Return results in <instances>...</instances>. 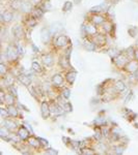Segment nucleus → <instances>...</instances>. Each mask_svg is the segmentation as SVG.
Returning <instances> with one entry per match:
<instances>
[{"instance_id":"nucleus-1","label":"nucleus","mask_w":138,"mask_h":155,"mask_svg":"<svg viewBox=\"0 0 138 155\" xmlns=\"http://www.w3.org/2000/svg\"><path fill=\"white\" fill-rule=\"evenodd\" d=\"M67 36H64V35H59V36H57L56 38H55V45H56L57 47H64V46H66V45L67 44Z\"/></svg>"},{"instance_id":"nucleus-2","label":"nucleus","mask_w":138,"mask_h":155,"mask_svg":"<svg viewBox=\"0 0 138 155\" xmlns=\"http://www.w3.org/2000/svg\"><path fill=\"white\" fill-rule=\"evenodd\" d=\"M18 49L17 48H14V47H9V50H7V59H11V60H14L17 58L18 56Z\"/></svg>"},{"instance_id":"nucleus-3","label":"nucleus","mask_w":138,"mask_h":155,"mask_svg":"<svg viewBox=\"0 0 138 155\" xmlns=\"http://www.w3.org/2000/svg\"><path fill=\"white\" fill-rule=\"evenodd\" d=\"M42 33V41L45 42V44H47L49 41H50V36H51V31H50V29L48 28H44L41 31Z\"/></svg>"},{"instance_id":"nucleus-4","label":"nucleus","mask_w":138,"mask_h":155,"mask_svg":"<svg viewBox=\"0 0 138 155\" xmlns=\"http://www.w3.org/2000/svg\"><path fill=\"white\" fill-rule=\"evenodd\" d=\"M126 69L130 72H135L138 71V62L137 61H130L126 65Z\"/></svg>"},{"instance_id":"nucleus-5","label":"nucleus","mask_w":138,"mask_h":155,"mask_svg":"<svg viewBox=\"0 0 138 155\" xmlns=\"http://www.w3.org/2000/svg\"><path fill=\"white\" fill-rule=\"evenodd\" d=\"M42 114H43V116H44V118H47V117H49V115H50V107H49L48 102L44 101L42 104Z\"/></svg>"},{"instance_id":"nucleus-6","label":"nucleus","mask_w":138,"mask_h":155,"mask_svg":"<svg viewBox=\"0 0 138 155\" xmlns=\"http://www.w3.org/2000/svg\"><path fill=\"white\" fill-rule=\"evenodd\" d=\"M18 134H19V137H21L22 140H25V139H27V137H29V132H28V130H27L26 128H25V126L20 127L19 131H18Z\"/></svg>"},{"instance_id":"nucleus-7","label":"nucleus","mask_w":138,"mask_h":155,"mask_svg":"<svg viewBox=\"0 0 138 155\" xmlns=\"http://www.w3.org/2000/svg\"><path fill=\"white\" fill-rule=\"evenodd\" d=\"M85 31H86V33L89 34V35H96L97 34V28L91 24H88L85 26Z\"/></svg>"},{"instance_id":"nucleus-8","label":"nucleus","mask_w":138,"mask_h":155,"mask_svg":"<svg viewBox=\"0 0 138 155\" xmlns=\"http://www.w3.org/2000/svg\"><path fill=\"white\" fill-rule=\"evenodd\" d=\"M126 62H127V58L124 56V55H119V56H117L116 58H115V64L119 66L125 65Z\"/></svg>"},{"instance_id":"nucleus-9","label":"nucleus","mask_w":138,"mask_h":155,"mask_svg":"<svg viewBox=\"0 0 138 155\" xmlns=\"http://www.w3.org/2000/svg\"><path fill=\"white\" fill-rule=\"evenodd\" d=\"M18 79L22 84L26 85V86H28V85L31 83V79H30V77L26 76V74H21V76H19Z\"/></svg>"},{"instance_id":"nucleus-10","label":"nucleus","mask_w":138,"mask_h":155,"mask_svg":"<svg viewBox=\"0 0 138 155\" xmlns=\"http://www.w3.org/2000/svg\"><path fill=\"white\" fill-rule=\"evenodd\" d=\"M52 82L53 84H55L56 86H61L62 83H64V79L60 74H55V76L52 78Z\"/></svg>"},{"instance_id":"nucleus-11","label":"nucleus","mask_w":138,"mask_h":155,"mask_svg":"<svg viewBox=\"0 0 138 155\" xmlns=\"http://www.w3.org/2000/svg\"><path fill=\"white\" fill-rule=\"evenodd\" d=\"M20 9H22V12H28L31 11V3L28 1H23L22 2V5H21V8Z\"/></svg>"},{"instance_id":"nucleus-12","label":"nucleus","mask_w":138,"mask_h":155,"mask_svg":"<svg viewBox=\"0 0 138 155\" xmlns=\"http://www.w3.org/2000/svg\"><path fill=\"white\" fill-rule=\"evenodd\" d=\"M12 32H14V34L16 36L20 37L23 34V29H22L21 26H19V25H16V26H14V28H12Z\"/></svg>"},{"instance_id":"nucleus-13","label":"nucleus","mask_w":138,"mask_h":155,"mask_svg":"<svg viewBox=\"0 0 138 155\" xmlns=\"http://www.w3.org/2000/svg\"><path fill=\"white\" fill-rule=\"evenodd\" d=\"M114 87L117 91H124V90L126 89V85H125V83L122 81H116L114 84Z\"/></svg>"},{"instance_id":"nucleus-14","label":"nucleus","mask_w":138,"mask_h":155,"mask_svg":"<svg viewBox=\"0 0 138 155\" xmlns=\"http://www.w3.org/2000/svg\"><path fill=\"white\" fill-rule=\"evenodd\" d=\"M1 20L2 21H5V22H11L12 20V14L11 12H5L1 16Z\"/></svg>"},{"instance_id":"nucleus-15","label":"nucleus","mask_w":138,"mask_h":155,"mask_svg":"<svg viewBox=\"0 0 138 155\" xmlns=\"http://www.w3.org/2000/svg\"><path fill=\"white\" fill-rule=\"evenodd\" d=\"M43 62H44L46 65H50V64H52V62H53V58H52V56H50V55H44V56H43Z\"/></svg>"},{"instance_id":"nucleus-16","label":"nucleus","mask_w":138,"mask_h":155,"mask_svg":"<svg viewBox=\"0 0 138 155\" xmlns=\"http://www.w3.org/2000/svg\"><path fill=\"white\" fill-rule=\"evenodd\" d=\"M75 78H76V74H75L74 71H73V72H69V74H67V76H66L67 81L69 82L70 84H73V83H74Z\"/></svg>"},{"instance_id":"nucleus-17","label":"nucleus","mask_w":138,"mask_h":155,"mask_svg":"<svg viewBox=\"0 0 138 155\" xmlns=\"http://www.w3.org/2000/svg\"><path fill=\"white\" fill-rule=\"evenodd\" d=\"M104 17L102 16H99V15H96V16L92 17V22H94L95 24H102L103 22H104Z\"/></svg>"},{"instance_id":"nucleus-18","label":"nucleus","mask_w":138,"mask_h":155,"mask_svg":"<svg viewBox=\"0 0 138 155\" xmlns=\"http://www.w3.org/2000/svg\"><path fill=\"white\" fill-rule=\"evenodd\" d=\"M7 111H9V114L11 117H17V115H18V112H17V109L15 107L12 106H9V109H7Z\"/></svg>"},{"instance_id":"nucleus-19","label":"nucleus","mask_w":138,"mask_h":155,"mask_svg":"<svg viewBox=\"0 0 138 155\" xmlns=\"http://www.w3.org/2000/svg\"><path fill=\"white\" fill-rule=\"evenodd\" d=\"M0 134H1L2 137H5V136L9 134V129L6 126H2L1 129H0Z\"/></svg>"},{"instance_id":"nucleus-20","label":"nucleus","mask_w":138,"mask_h":155,"mask_svg":"<svg viewBox=\"0 0 138 155\" xmlns=\"http://www.w3.org/2000/svg\"><path fill=\"white\" fill-rule=\"evenodd\" d=\"M5 126L9 129H14V128H16L17 125L14 121H12V120H5Z\"/></svg>"},{"instance_id":"nucleus-21","label":"nucleus","mask_w":138,"mask_h":155,"mask_svg":"<svg viewBox=\"0 0 138 155\" xmlns=\"http://www.w3.org/2000/svg\"><path fill=\"white\" fill-rule=\"evenodd\" d=\"M12 99H14V96H12V94H6L5 98H4V101H6L7 104H9V106H12V104H14V101H12Z\"/></svg>"},{"instance_id":"nucleus-22","label":"nucleus","mask_w":138,"mask_h":155,"mask_svg":"<svg viewBox=\"0 0 138 155\" xmlns=\"http://www.w3.org/2000/svg\"><path fill=\"white\" fill-rule=\"evenodd\" d=\"M22 2L23 1H21V0H15V1L12 2V7H14L15 9H20L22 5Z\"/></svg>"},{"instance_id":"nucleus-23","label":"nucleus","mask_w":138,"mask_h":155,"mask_svg":"<svg viewBox=\"0 0 138 155\" xmlns=\"http://www.w3.org/2000/svg\"><path fill=\"white\" fill-rule=\"evenodd\" d=\"M29 144L31 145V146H33V147H39L40 146V144H41V142H37V140L36 139H34V137H31V139H29Z\"/></svg>"},{"instance_id":"nucleus-24","label":"nucleus","mask_w":138,"mask_h":155,"mask_svg":"<svg viewBox=\"0 0 138 155\" xmlns=\"http://www.w3.org/2000/svg\"><path fill=\"white\" fill-rule=\"evenodd\" d=\"M72 6H73V4H72V2H70V1H67L66 3H64V12H69V11H71L72 9Z\"/></svg>"},{"instance_id":"nucleus-25","label":"nucleus","mask_w":138,"mask_h":155,"mask_svg":"<svg viewBox=\"0 0 138 155\" xmlns=\"http://www.w3.org/2000/svg\"><path fill=\"white\" fill-rule=\"evenodd\" d=\"M32 68L34 69V71H42V68H41V65H40L37 62H33L32 63Z\"/></svg>"},{"instance_id":"nucleus-26","label":"nucleus","mask_w":138,"mask_h":155,"mask_svg":"<svg viewBox=\"0 0 138 155\" xmlns=\"http://www.w3.org/2000/svg\"><path fill=\"white\" fill-rule=\"evenodd\" d=\"M0 113H1V116L3 117V118H6V117H9V111H5L4 109H1V110H0Z\"/></svg>"},{"instance_id":"nucleus-27","label":"nucleus","mask_w":138,"mask_h":155,"mask_svg":"<svg viewBox=\"0 0 138 155\" xmlns=\"http://www.w3.org/2000/svg\"><path fill=\"white\" fill-rule=\"evenodd\" d=\"M62 95H64V98H69V96H70V90L69 89H64V92H62Z\"/></svg>"},{"instance_id":"nucleus-28","label":"nucleus","mask_w":138,"mask_h":155,"mask_svg":"<svg viewBox=\"0 0 138 155\" xmlns=\"http://www.w3.org/2000/svg\"><path fill=\"white\" fill-rule=\"evenodd\" d=\"M82 153L84 154H92L94 151H90V149H82Z\"/></svg>"},{"instance_id":"nucleus-29","label":"nucleus","mask_w":138,"mask_h":155,"mask_svg":"<svg viewBox=\"0 0 138 155\" xmlns=\"http://www.w3.org/2000/svg\"><path fill=\"white\" fill-rule=\"evenodd\" d=\"M0 67H1V74H5V71H6L5 65H4L3 63H1V65H0Z\"/></svg>"},{"instance_id":"nucleus-30","label":"nucleus","mask_w":138,"mask_h":155,"mask_svg":"<svg viewBox=\"0 0 138 155\" xmlns=\"http://www.w3.org/2000/svg\"><path fill=\"white\" fill-rule=\"evenodd\" d=\"M122 147H115V152H116V153H122Z\"/></svg>"},{"instance_id":"nucleus-31","label":"nucleus","mask_w":138,"mask_h":155,"mask_svg":"<svg viewBox=\"0 0 138 155\" xmlns=\"http://www.w3.org/2000/svg\"><path fill=\"white\" fill-rule=\"evenodd\" d=\"M47 153L48 154H57V151H53V149H49L48 151H47Z\"/></svg>"},{"instance_id":"nucleus-32","label":"nucleus","mask_w":138,"mask_h":155,"mask_svg":"<svg viewBox=\"0 0 138 155\" xmlns=\"http://www.w3.org/2000/svg\"><path fill=\"white\" fill-rule=\"evenodd\" d=\"M41 1H42V0H31V2H32L33 4H39Z\"/></svg>"},{"instance_id":"nucleus-33","label":"nucleus","mask_w":138,"mask_h":155,"mask_svg":"<svg viewBox=\"0 0 138 155\" xmlns=\"http://www.w3.org/2000/svg\"><path fill=\"white\" fill-rule=\"evenodd\" d=\"M134 57H135V59H137V60H138V50H136V51H135Z\"/></svg>"}]
</instances>
